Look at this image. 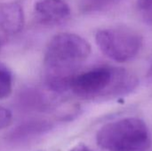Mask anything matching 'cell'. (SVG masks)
I'll list each match as a JSON object with an SVG mask.
<instances>
[{"label":"cell","instance_id":"6da1fadb","mask_svg":"<svg viewBox=\"0 0 152 151\" xmlns=\"http://www.w3.org/2000/svg\"><path fill=\"white\" fill-rule=\"evenodd\" d=\"M90 44L74 33H59L49 41L44 56L45 81L55 93L70 90L78 66L91 53Z\"/></svg>","mask_w":152,"mask_h":151},{"label":"cell","instance_id":"7a4b0ae2","mask_svg":"<svg viewBox=\"0 0 152 151\" xmlns=\"http://www.w3.org/2000/svg\"><path fill=\"white\" fill-rule=\"evenodd\" d=\"M138 78L124 68L101 66L77 73L70 90L85 99H113L134 92Z\"/></svg>","mask_w":152,"mask_h":151},{"label":"cell","instance_id":"3957f363","mask_svg":"<svg viewBox=\"0 0 152 151\" xmlns=\"http://www.w3.org/2000/svg\"><path fill=\"white\" fill-rule=\"evenodd\" d=\"M96 142L107 151H147L151 145L148 126L138 117H126L104 125L96 133Z\"/></svg>","mask_w":152,"mask_h":151},{"label":"cell","instance_id":"277c9868","mask_svg":"<svg viewBox=\"0 0 152 151\" xmlns=\"http://www.w3.org/2000/svg\"><path fill=\"white\" fill-rule=\"evenodd\" d=\"M95 42L105 56L118 63L133 60L142 46V37L138 32L122 27L98 30Z\"/></svg>","mask_w":152,"mask_h":151},{"label":"cell","instance_id":"5b68a950","mask_svg":"<svg viewBox=\"0 0 152 151\" xmlns=\"http://www.w3.org/2000/svg\"><path fill=\"white\" fill-rule=\"evenodd\" d=\"M34 12L41 23L55 25L67 20L71 10L65 0H38L34 4Z\"/></svg>","mask_w":152,"mask_h":151},{"label":"cell","instance_id":"8992f818","mask_svg":"<svg viewBox=\"0 0 152 151\" xmlns=\"http://www.w3.org/2000/svg\"><path fill=\"white\" fill-rule=\"evenodd\" d=\"M24 12L18 1L0 4V29L7 35L20 33L24 26Z\"/></svg>","mask_w":152,"mask_h":151},{"label":"cell","instance_id":"52a82bcc","mask_svg":"<svg viewBox=\"0 0 152 151\" xmlns=\"http://www.w3.org/2000/svg\"><path fill=\"white\" fill-rule=\"evenodd\" d=\"M53 125L45 120H31L15 127L7 135V141L12 144L28 143L47 133Z\"/></svg>","mask_w":152,"mask_h":151},{"label":"cell","instance_id":"ba28073f","mask_svg":"<svg viewBox=\"0 0 152 151\" xmlns=\"http://www.w3.org/2000/svg\"><path fill=\"white\" fill-rule=\"evenodd\" d=\"M13 76L10 69L0 62V100L9 97L12 92Z\"/></svg>","mask_w":152,"mask_h":151},{"label":"cell","instance_id":"9c48e42d","mask_svg":"<svg viewBox=\"0 0 152 151\" xmlns=\"http://www.w3.org/2000/svg\"><path fill=\"white\" fill-rule=\"evenodd\" d=\"M115 0H80L81 9L86 12H98L103 10Z\"/></svg>","mask_w":152,"mask_h":151},{"label":"cell","instance_id":"30bf717a","mask_svg":"<svg viewBox=\"0 0 152 151\" xmlns=\"http://www.w3.org/2000/svg\"><path fill=\"white\" fill-rule=\"evenodd\" d=\"M136 7L147 23H152V0H137Z\"/></svg>","mask_w":152,"mask_h":151},{"label":"cell","instance_id":"8fae6325","mask_svg":"<svg viewBox=\"0 0 152 151\" xmlns=\"http://www.w3.org/2000/svg\"><path fill=\"white\" fill-rule=\"evenodd\" d=\"M12 121V114L10 109L0 106V131L9 127Z\"/></svg>","mask_w":152,"mask_h":151},{"label":"cell","instance_id":"7c38bea8","mask_svg":"<svg viewBox=\"0 0 152 151\" xmlns=\"http://www.w3.org/2000/svg\"><path fill=\"white\" fill-rule=\"evenodd\" d=\"M69 151H94L92 150L89 147H87L86 145H85L84 143H79L77 144L76 146H74L73 148H71Z\"/></svg>","mask_w":152,"mask_h":151},{"label":"cell","instance_id":"4fadbf2b","mask_svg":"<svg viewBox=\"0 0 152 151\" xmlns=\"http://www.w3.org/2000/svg\"><path fill=\"white\" fill-rule=\"evenodd\" d=\"M147 77L149 78V80L152 81V65H151V67L149 69V70H148V73H147Z\"/></svg>","mask_w":152,"mask_h":151},{"label":"cell","instance_id":"5bb4252c","mask_svg":"<svg viewBox=\"0 0 152 151\" xmlns=\"http://www.w3.org/2000/svg\"><path fill=\"white\" fill-rule=\"evenodd\" d=\"M1 44H2V41H1V37H0V48H1Z\"/></svg>","mask_w":152,"mask_h":151},{"label":"cell","instance_id":"9a60e30c","mask_svg":"<svg viewBox=\"0 0 152 151\" xmlns=\"http://www.w3.org/2000/svg\"><path fill=\"white\" fill-rule=\"evenodd\" d=\"M39 151H43V150H39Z\"/></svg>","mask_w":152,"mask_h":151}]
</instances>
